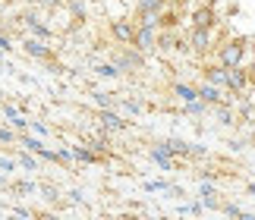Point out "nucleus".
<instances>
[{
	"mask_svg": "<svg viewBox=\"0 0 255 220\" xmlns=\"http://www.w3.org/2000/svg\"><path fill=\"white\" fill-rule=\"evenodd\" d=\"M158 22H139V28H135V35H132V47L135 51H142V54H148L158 47Z\"/></svg>",
	"mask_w": 255,
	"mask_h": 220,
	"instance_id": "f257e3e1",
	"label": "nucleus"
},
{
	"mask_svg": "<svg viewBox=\"0 0 255 220\" xmlns=\"http://www.w3.org/2000/svg\"><path fill=\"white\" fill-rule=\"evenodd\" d=\"M243 60H246V41L243 38H237V41H227L221 47V66H240Z\"/></svg>",
	"mask_w": 255,
	"mask_h": 220,
	"instance_id": "f03ea898",
	"label": "nucleus"
},
{
	"mask_svg": "<svg viewBox=\"0 0 255 220\" xmlns=\"http://www.w3.org/2000/svg\"><path fill=\"white\" fill-rule=\"evenodd\" d=\"M111 35H114L120 44H132L135 25H132V22H126V19H114V22H111Z\"/></svg>",
	"mask_w": 255,
	"mask_h": 220,
	"instance_id": "7ed1b4c3",
	"label": "nucleus"
},
{
	"mask_svg": "<svg viewBox=\"0 0 255 220\" xmlns=\"http://www.w3.org/2000/svg\"><path fill=\"white\" fill-rule=\"evenodd\" d=\"M246 85H249V73L243 69V63L240 66H230L227 69V88H230V92H243Z\"/></svg>",
	"mask_w": 255,
	"mask_h": 220,
	"instance_id": "20e7f679",
	"label": "nucleus"
},
{
	"mask_svg": "<svg viewBox=\"0 0 255 220\" xmlns=\"http://www.w3.org/2000/svg\"><path fill=\"white\" fill-rule=\"evenodd\" d=\"M98 119H101V126H104V129H114V132H120V129H126V126H129V123H126V119H123L120 113H117L114 107H104Z\"/></svg>",
	"mask_w": 255,
	"mask_h": 220,
	"instance_id": "39448f33",
	"label": "nucleus"
},
{
	"mask_svg": "<svg viewBox=\"0 0 255 220\" xmlns=\"http://www.w3.org/2000/svg\"><path fill=\"white\" fill-rule=\"evenodd\" d=\"M114 63L120 69H139L145 63V57H142V51H123V54L114 57Z\"/></svg>",
	"mask_w": 255,
	"mask_h": 220,
	"instance_id": "423d86ee",
	"label": "nucleus"
},
{
	"mask_svg": "<svg viewBox=\"0 0 255 220\" xmlns=\"http://www.w3.org/2000/svg\"><path fill=\"white\" fill-rule=\"evenodd\" d=\"M214 22H218V13H214L211 6H199L192 13V25L195 28H214Z\"/></svg>",
	"mask_w": 255,
	"mask_h": 220,
	"instance_id": "0eeeda50",
	"label": "nucleus"
},
{
	"mask_svg": "<svg viewBox=\"0 0 255 220\" xmlns=\"http://www.w3.org/2000/svg\"><path fill=\"white\" fill-rule=\"evenodd\" d=\"M189 44H192V51L205 54V51L211 47V28H195V25H192V38H189Z\"/></svg>",
	"mask_w": 255,
	"mask_h": 220,
	"instance_id": "6e6552de",
	"label": "nucleus"
},
{
	"mask_svg": "<svg viewBox=\"0 0 255 220\" xmlns=\"http://www.w3.org/2000/svg\"><path fill=\"white\" fill-rule=\"evenodd\" d=\"M22 51L28 57H38V60H47V57H51V47L41 44V38H28V41L22 44Z\"/></svg>",
	"mask_w": 255,
	"mask_h": 220,
	"instance_id": "1a4fd4ad",
	"label": "nucleus"
},
{
	"mask_svg": "<svg viewBox=\"0 0 255 220\" xmlns=\"http://www.w3.org/2000/svg\"><path fill=\"white\" fill-rule=\"evenodd\" d=\"M151 161L158 164L161 170H173V154H170L164 145H154V148H151Z\"/></svg>",
	"mask_w": 255,
	"mask_h": 220,
	"instance_id": "9d476101",
	"label": "nucleus"
},
{
	"mask_svg": "<svg viewBox=\"0 0 255 220\" xmlns=\"http://www.w3.org/2000/svg\"><path fill=\"white\" fill-rule=\"evenodd\" d=\"M167 151L173 154V157H192V145H186V142H180V138H167V142H161Z\"/></svg>",
	"mask_w": 255,
	"mask_h": 220,
	"instance_id": "9b49d317",
	"label": "nucleus"
},
{
	"mask_svg": "<svg viewBox=\"0 0 255 220\" xmlns=\"http://www.w3.org/2000/svg\"><path fill=\"white\" fill-rule=\"evenodd\" d=\"M70 151H73V161L79 164H101V154L95 148H70Z\"/></svg>",
	"mask_w": 255,
	"mask_h": 220,
	"instance_id": "f8f14e48",
	"label": "nucleus"
},
{
	"mask_svg": "<svg viewBox=\"0 0 255 220\" xmlns=\"http://www.w3.org/2000/svg\"><path fill=\"white\" fill-rule=\"evenodd\" d=\"M167 0H139V16H161Z\"/></svg>",
	"mask_w": 255,
	"mask_h": 220,
	"instance_id": "ddd939ff",
	"label": "nucleus"
},
{
	"mask_svg": "<svg viewBox=\"0 0 255 220\" xmlns=\"http://www.w3.org/2000/svg\"><path fill=\"white\" fill-rule=\"evenodd\" d=\"M199 98L205 104H221V85H211V82H205L199 88Z\"/></svg>",
	"mask_w": 255,
	"mask_h": 220,
	"instance_id": "4468645a",
	"label": "nucleus"
},
{
	"mask_svg": "<svg viewBox=\"0 0 255 220\" xmlns=\"http://www.w3.org/2000/svg\"><path fill=\"white\" fill-rule=\"evenodd\" d=\"M205 79H208L211 85H221V88H227V66H211L208 73H205Z\"/></svg>",
	"mask_w": 255,
	"mask_h": 220,
	"instance_id": "2eb2a0df",
	"label": "nucleus"
},
{
	"mask_svg": "<svg viewBox=\"0 0 255 220\" xmlns=\"http://www.w3.org/2000/svg\"><path fill=\"white\" fill-rule=\"evenodd\" d=\"M25 25L32 28V35H35V38H41V41H47V38H51V28H47L44 22H38L35 16H25Z\"/></svg>",
	"mask_w": 255,
	"mask_h": 220,
	"instance_id": "dca6fc26",
	"label": "nucleus"
},
{
	"mask_svg": "<svg viewBox=\"0 0 255 220\" xmlns=\"http://www.w3.org/2000/svg\"><path fill=\"white\" fill-rule=\"evenodd\" d=\"M173 95H176V98H183V101H195V98H199V88L176 82V85H173Z\"/></svg>",
	"mask_w": 255,
	"mask_h": 220,
	"instance_id": "f3484780",
	"label": "nucleus"
},
{
	"mask_svg": "<svg viewBox=\"0 0 255 220\" xmlns=\"http://www.w3.org/2000/svg\"><path fill=\"white\" fill-rule=\"evenodd\" d=\"M95 73L101 76V79H117V76L123 73V69L117 66V63H101V66H95Z\"/></svg>",
	"mask_w": 255,
	"mask_h": 220,
	"instance_id": "a211bd4d",
	"label": "nucleus"
},
{
	"mask_svg": "<svg viewBox=\"0 0 255 220\" xmlns=\"http://www.w3.org/2000/svg\"><path fill=\"white\" fill-rule=\"evenodd\" d=\"M19 145H22L25 151H35V154L44 148V142H41V138H35V135H22V138H19Z\"/></svg>",
	"mask_w": 255,
	"mask_h": 220,
	"instance_id": "6ab92c4d",
	"label": "nucleus"
},
{
	"mask_svg": "<svg viewBox=\"0 0 255 220\" xmlns=\"http://www.w3.org/2000/svg\"><path fill=\"white\" fill-rule=\"evenodd\" d=\"M92 101H95L98 107H101V110H104V107H117V104H120V101H117V98L104 95V92H95V95H92Z\"/></svg>",
	"mask_w": 255,
	"mask_h": 220,
	"instance_id": "aec40b11",
	"label": "nucleus"
},
{
	"mask_svg": "<svg viewBox=\"0 0 255 220\" xmlns=\"http://www.w3.org/2000/svg\"><path fill=\"white\" fill-rule=\"evenodd\" d=\"M16 164H19V167H25V170H38V161H35L32 154H19V157H16Z\"/></svg>",
	"mask_w": 255,
	"mask_h": 220,
	"instance_id": "412c9836",
	"label": "nucleus"
},
{
	"mask_svg": "<svg viewBox=\"0 0 255 220\" xmlns=\"http://www.w3.org/2000/svg\"><path fill=\"white\" fill-rule=\"evenodd\" d=\"M19 135L13 132V129H0V145H16Z\"/></svg>",
	"mask_w": 255,
	"mask_h": 220,
	"instance_id": "4be33fe9",
	"label": "nucleus"
},
{
	"mask_svg": "<svg viewBox=\"0 0 255 220\" xmlns=\"http://www.w3.org/2000/svg\"><path fill=\"white\" fill-rule=\"evenodd\" d=\"M41 195L47 198V202H60V192H57V186H47V183H44V186H41Z\"/></svg>",
	"mask_w": 255,
	"mask_h": 220,
	"instance_id": "5701e85b",
	"label": "nucleus"
},
{
	"mask_svg": "<svg viewBox=\"0 0 255 220\" xmlns=\"http://www.w3.org/2000/svg\"><path fill=\"white\" fill-rule=\"evenodd\" d=\"M9 189H13V192H19V195H32V192H35V183H13Z\"/></svg>",
	"mask_w": 255,
	"mask_h": 220,
	"instance_id": "b1692460",
	"label": "nucleus"
},
{
	"mask_svg": "<svg viewBox=\"0 0 255 220\" xmlns=\"http://www.w3.org/2000/svg\"><path fill=\"white\" fill-rule=\"evenodd\" d=\"M173 44H176V38H173L170 32H164V35L158 38V47H161V51H170V47H173Z\"/></svg>",
	"mask_w": 255,
	"mask_h": 220,
	"instance_id": "393cba45",
	"label": "nucleus"
},
{
	"mask_svg": "<svg viewBox=\"0 0 255 220\" xmlns=\"http://www.w3.org/2000/svg\"><path fill=\"white\" fill-rule=\"evenodd\" d=\"M117 107H123L126 113H142V104H139V101H120Z\"/></svg>",
	"mask_w": 255,
	"mask_h": 220,
	"instance_id": "a878e982",
	"label": "nucleus"
},
{
	"mask_svg": "<svg viewBox=\"0 0 255 220\" xmlns=\"http://www.w3.org/2000/svg\"><path fill=\"white\" fill-rule=\"evenodd\" d=\"M221 211H224V214H230V217H249V214L243 211V208H237V205H224Z\"/></svg>",
	"mask_w": 255,
	"mask_h": 220,
	"instance_id": "bb28decb",
	"label": "nucleus"
},
{
	"mask_svg": "<svg viewBox=\"0 0 255 220\" xmlns=\"http://www.w3.org/2000/svg\"><path fill=\"white\" fill-rule=\"evenodd\" d=\"M218 119H221L224 126H230V123H233V113H230L227 107H218Z\"/></svg>",
	"mask_w": 255,
	"mask_h": 220,
	"instance_id": "cd10ccee",
	"label": "nucleus"
},
{
	"mask_svg": "<svg viewBox=\"0 0 255 220\" xmlns=\"http://www.w3.org/2000/svg\"><path fill=\"white\" fill-rule=\"evenodd\" d=\"M0 170H16V157H0Z\"/></svg>",
	"mask_w": 255,
	"mask_h": 220,
	"instance_id": "c85d7f7f",
	"label": "nucleus"
},
{
	"mask_svg": "<svg viewBox=\"0 0 255 220\" xmlns=\"http://www.w3.org/2000/svg\"><path fill=\"white\" fill-rule=\"evenodd\" d=\"M28 126L35 129V135H47V126H44V123H38V119H28Z\"/></svg>",
	"mask_w": 255,
	"mask_h": 220,
	"instance_id": "c756f323",
	"label": "nucleus"
},
{
	"mask_svg": "<svg viewBox=\"0 0 255 220\" xmlns=\"http://www.w3.org/2000/svg\"><path fill=\"white\" fill-rule=\"evenodd\" d=\"M38 157H41V161H54V164H57V151H47V148H41V151H38Z\"/></svg>",
	"mask_w": 255,
	"mask_h": 220,
	"instance_id": "7c9ffc66",
	"label": "nucleus"
},
{
	"mask_svg": "<svg viewBox=\"0 0 255 220\" xmlns=\"http://www.w3.org/2000/svg\"><path fill=\"white\" fill-rule=\"evenodd\" d=\"M70 202H73V205H82V202H85V195L79 192V189H73V192H70Z\"/></svg>",
	"mask_w": 255,
	"mask_h": 220,
	"instance_id": "2f4dec72",
	"label": "nucleus"
},
{
	"mask_svg": "<svg viewBox=\"0 0 255 220\" xmlns=\"http://www.w3.org/2000/svg\"><path fill=\"white\" fill-rule=\"evenodd\" d=\"M3 113H6V119H9V123H13V119L19 116V110H16V107H9V104H6V107H3Z\"/></svg>",
	"mask_w": 255,
	"mask_h": 220,
	"instance_id": "473e14b6",
	"label": "nucleus"
},
{
	"mask_svg": "<svg viewBox=\"0 0 255 220\" xmlns=\"http://www.w3.org/2000/svg\"><path fill=\"white\" fill-rule=\"evenodd\" d=\"M13 126H16V129H28V119H22V116H16V119H13Z\"/></svg>",
	"mask_w": 255,
	"mask_h": 220,
	"instance_id": "72a5a7b5",
	"label": "nucleus"
},
{
	"mask_svg": "<svg viewBox=\"0 0 255 220\" xmlns=\"http://www.w3.org/2000/svg\"><path fill=\"white\" fill-rule=\"evenodd\" d=\"M9 47H13V44H9V38L0 35V51H9Z\"/></svg>",
	"mask_w": 255,
	"mask_h": 220,
	"instance_id": "f704fd0d",
	"label": "nucleus"
},
{
	"mask_svg": "<svg viewBox=\"0 0 255 220\" xmlns=\"http://www.w3.org/2000/svg\"><path fill=\"white\" fill-rule=\"evenodd\" d=\"M41 6H57V0H41Z\"/></svg>",
	"mask_w": 255,
	"mask_h": 220,
	"instance_id": "c9c22d12",
	"label": "nucleus"
},
{
	"mask_svg": "<svg viewBox=\"0 0 255 220\" xmlns=\"http://www.w3.org/2000/svg\"><path fill=\"white\" fill-rule=\"evenodd\" d=\"M246 189H249V192H252V195H255V183H249V186H246Z\"/></svg>",
	"mask_w": 255,
	"mask_h": 220,
	"instance_id": "e433bc0d",
	"label": "nucleus"
},
{
	"mask_svg": "<svg viewBox=\"0 0 255 220\" xmlns=\"http://www.w3.org/2000/svg\"><path fill=\"white\" fill-rule=\"evenodd\" d=\"M3 183H6V179H3V176H0V186H3Z\"/></svg>",
	"mask_w": 255,
	"mask_h": 220,
	"instance_id": "4c0bfd02",
	"label": "nucleus"
},
{
	"mask_svg": "<svg viewBox=\"0 0 255 220\" xmlns=\"http://www.w3.org/2000/svg\"><path fill=\"white\" fill-rule=\"evenodd\" d=\"M0 60H3V57H0Z\"/></svg>",
	"mask_w": 255,
	"mask_h": 220,
	"instance_id": "58836bf2",
	"label": "nucleus"
}]
</instances>
